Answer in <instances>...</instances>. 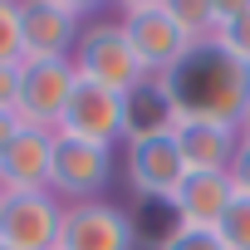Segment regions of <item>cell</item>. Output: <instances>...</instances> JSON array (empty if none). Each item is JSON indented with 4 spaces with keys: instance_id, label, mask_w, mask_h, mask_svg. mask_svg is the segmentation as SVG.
<instances>
[{
    "instance_id": "1",
    "label": "cell",
    "mask_w": 250,
    "mask_h": 250,
    "mask_svg": "<svg viewBox=\"0 0 250 250\" xmlns=\"http://www.w3.org/2000/svg\"><path fill=\"white\" fill-rule=\"evenodd\" d=\"M157 83H162L177 123H230L235 128L240 108L250 103V64L226 54L216 40L191 44L187 59L172 74H162Z\"/></svg>"
},
{
    "instance_id": "2",
    "label": "cell",
    "mask_w": 250,
    "mask_h": 250,
    "mask_svg": "<svg viewBox=\"0 0 250 250\" xmlns=\"http://www.w3.org/2000/svg\"><path fill=\"white\" fill-rule=\"evenodd\" d=\"M69 64H74L79 79L103 83V88H113L123 98H133L143 83H152L147 64L138 59L128 30H123L118 20H88L83 35H79V44H74V54H69Z\"/></svg>"
},
{
    "instance_id": "3",
    "label": "cell",
    "mask_w": 250,
    "mask_h": 250,
    "mask_svg": "<svg viewBox=\"0 0 250 250\" xmlns=\"http://www.w3.org/2000/svg\"><path fill=\"white\" fill-rule=\"evenodd\" d=\"M118 25L128 30V40H133V49H138V59L147 64L152 79L172 74V69L187 59V49H191L187 30L172 20V5H167V0H128L123 15H118Z\"/></svg>"
},
{
    "instance_id": "4",
    "label": "cell",
    "mask_w": 250,
    "mask_h": 250,
    "mask_svg": "<svg viewBox=\"0 0 250 250\" xmlns=\"http://www.w3.org/2000/svg\"><path fill=\"white\" fill-rule=\"evenodd\" d=\"M79 74L69 59H20V93H15V118L25 128L59 133V118L69 108Z\"/></svg>"
},
{
    "instance_id": "5",
    "label": "cell",
    "mask_w": 250,
    "mask_h": 250,
    "mask_svg": "<svg viewBox=\"0 0 250 250\" xmlns=\"http://www.w3.org/2000/svg\"><path fill=\"white\" fill-rule=\"evenodd\" d=\"M108 182H113V147H98V143H79V138H64V133H54L49 191H54L64 206L98 201Z\"/></svg>"
},
{
    "instance_id": "6",
    "label": "cell",
    "mask_w": 250,
    "mask_h": 250,
    "mask_svg": "<svg viewBox=\"0 0 250 250\" xmlns=\"http://www.w3.org/2000/svg\"><path fill=\"white\" fill-rule=\"evenodd\" d=\"M59 133L79 138V143H98V147L128 143V98L103 88V83L79 79L74 93H69V108L59 118Z\"/></svg>"
},
{
    "instance_id": "7",
    "label": "cell",
    "mask_w": 250,
    "mask_h": 250,
    "mask_svg": "<svg viewBox=\"0 0 250 250\" xmlns=\"http://www.w3.org/2000/svg\"><path fill=\"white\" fill-rule=\"evenodd\" d=\"M88 10L74 0H30L20 5V59H69Z\"/></svg>"
},
{
    "instance_id": "8",
    "label": "cell",
    "mask_w": 250,
    "mask_h": 250,
    "mask_svg": "<svg viewBox=\"0 0 250 250\" xmlns=\"http://www.w3.org/2000/svg\"><path fill=\"white\" fill-rule=\"evenodd\" d=\"M64 201L54 191H5L0 201V245L5 250H59Z\"/></svg>"
},
{
    "instance_id": "9",
    "label": "cell",
    "mask_w": 250,
    "mask_h": 250,
    "mask_svg": "<svg viewBox=\"0 0 250 250\" xmlns=\"http://www.w3.org/2000/svg\"><path fill=\"white\" fill-rule=\"evenodd\" d=\"M133 245H138V226L123 206H113L103 196L64 206L59 250H133Z\"/></svg>"
},
{
    "instance_id": "10",
    "label": "cell",
    "mask_w": 250,
    "mask_h": 250,
    "mask_svg": "<svg viewBox=\"0 0 250 250\" xmlns=\"http://www.w3.org/2000/svg\"><path fill=\"white\" fill-rule=\"evenodd\" d=\"M123 172H128V187L143 201H172V191L187 177V162H182V147L172 133H147V138H128Z\"/></svg>"
},
{
    "instance_id": "11",
    "label": "cell",
    "mask_w": 250,
    "mask_h": 250,
    "mask_svg": "<svg viewBox=\"0 0 250 250\" xmlns=\"http://www.w3.org/2000/svg\"><path fill=\"white\" fill-rule=\"evenodd\" d=\"M49 162H54V133L20 128L0 157V191H49Z\"/></svg>"
},
{
    "instance_id": "12",
    "label": "cell",
    "mask_w": 250,
    "mask_h": 250,
    "mask_svg": "<svg viewBox=\"0 0 250 250\" xmlns=\"http://www.w3.org/2000/svg\"><path fill=\"white\" fill-rule=\"evenodd\" d=\"M230 201H235L230 172H187L167 206L177 211V226H206V230H216Z\"/></svg>"
},
{
    "instance_id": "13",
    "label": "cell",
    "mask_w": 250,
    "mask_h": 250,
    "mask_svg": "<svg viewBox=\"0 0 250 250\" xmlns=\"http://www.w3.org/2000/svg\"><path fill=\"white\" fill-rule=\"evenodd\" d=\"M187 172H230V157L240 147V133L230 123H177L172 128Z\"/></svg>"
},
{
    "instance_id": "14",
    "label": "cell",
    "mask_w": 250,
    "mask_h": 250,
    "mask_svg": "<svg viewBox=\"0 0 250 250\" xmlns=\"http://www.w3.org/2000/svg\"><path fill=\"white\" fill-rule=\"evenodd\" d=\"M177 118H172V103L162 93V83H143L133 98H128V138H147V133H172Z\"/></svg>"
},
{
    "instance_id": "15",
    "label": "cell",
    "mask_w": 250,
    "mask_h": 250,
    "mask_svg": "<svg viewBox=\"0 0 250 250\" xmlns=\"http://www.w3.org/2000/svg\"><path fill=\"white\" fill-rule=\"evenodd\" d=\"M172 5V20L187 30L191 44H211L216 30H221V0H167Z\"/></svg>"
},
{
    "instance_id": "16",
    "label": "cell",
    "mask_w": 250,
    "mask_h": 250,
    "mask_svg": "<svg viewBox=\"0 0 250 250\" xmlns=\"http://www.w3.org/2000/svg\"><path fill=\"white\" fill-rule=\"evenodd\" d=\"M216 44H221L226 54H235L240 64H250V0H221Z\"/></svg>"
},
{
    "instance_id": "17",
    "label": "cell",
    "mask_w": 250,
    "mask_h": 250,
    "mask_svg": "<svg viewBox=\"0 0 250 250\" xmlns=\"http://www.w3.org/2000/svg\"><path fill=\"white\" fill-rule=\"evenodd\" d=\"M216 235L226 240V250H250V196H235L216 226Z\"/></svg>"
},
{
    "instance_id": "18",
    "label": "cell",
    "mask_w": 250,
    "mask_h": 250,
    "mask_svg": "<svg viewBox=\"0 0 250 250\" xmlns=\"http://www.w3.org/2000/svg\"><path fill=\"white\" fill-rule=\"evenodd\" d=\"M157 250H226V240L216 230H206V226H172L157 240Z\"/></svg>"
},
{
    "instance_id": "19",
    "label": "cell",
    "mask_w": 250,
    "mask_h": 250,
    "mask_svg": "<svg viewBox=\"0 0 250 250\" xmlns=\"http://www.w3.org/2000/svg\"><path fill=\"white\" fill-rule=\"evenodd\" d=\"M0 64H20V5L0 0Z\"/></svg>"
},
{
    "instance_id": "20",
    "label": "cell",
    "mask_w": 250,
    "mask_h": 250,
    "mask_svg": "<svg viewBox=\"0 0 250 250\" xmlns=\"http://www.w3.org/2000/svg\"><path fill=\"white\" fill-rule=\"evenodd\" d=\"M230 187H235V196H250V143H240L230 157Z\"/></svg>"
},
{
    "instance_id": "21",
    "label": "cell",
    "mask_w": 250,
    "mask_h": 250,
    "mask_svg": "<svg viewBox=\"0 0 250 250\" xmlns=\"http://www.w3.org/2000/svg\"><path fill=\"white\" fill-rule=\"evenodd\" d=\"M15 93H20V64H0V108L15 113Z\"/></svg>"
},
{
    "instance_id": "22",
    "label": "cell",
    "mask_w": 250,
    "mask_h": 250,
    "mask_svg": "<svg viewBox=\"0 0 250 250\" xmlns=\"http://www.w3.org/2000/svg\"><path fill=\"white\" fill-rule=\"evenodd\" d=\"M20 128H25V123H20L10 108H0V157H5V147L15 143V133H20Z\"/></svg>"
},
{
    "instance_id": "23",
    "label": "cell",
    "mask_w": 250,
    "mask_h": 250,
    "mask_svg": "<svg viewBox=\"0 0 250 250\" xmlns=\"http://www.w3.org/2000/svg\"><path fill=\"white\" fill-rule=\"evenodd\" d=\"M235 133H240V143H250V103H245L240 118H235Z\"/></svg>"
},
{
    "instance_id": "24",
    "label": "cell",
    "mask_w": 250,
    "mask_h": 250,
    "mask_svg": "<svg viewBox=\"0 0 250 250\" xmlns=\"http://www.w3.org/2000/svg\"><path fill=\"white\" fill-rule=\"evenodd\" d=\"M0 201H5V191H0Z\"/></svg>"
},
{
    "instance_id": "25",
    "label": "cell",
    "mask_w": 250,
    "mask_h": 250,
    "mask_svg": "<svg viewBox=\"0 0 250 250\" xmlns=\"http://www.w3.org/2000/svg\"><path fill=\"white\" fill-rule=\"evenodd\" d=\"M0 250H5V245H0Z\"/></svg>"
}]
</instances>
